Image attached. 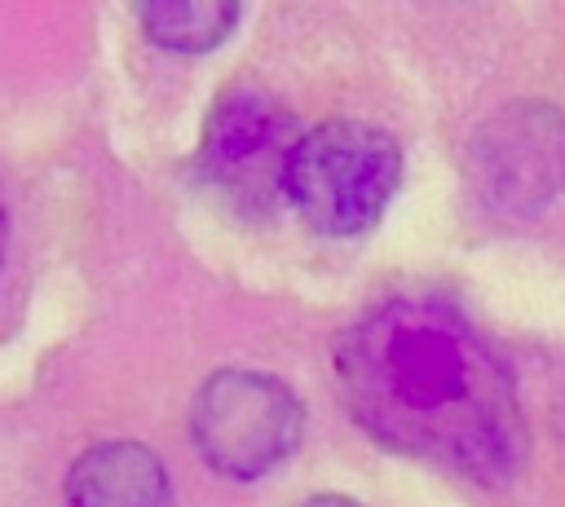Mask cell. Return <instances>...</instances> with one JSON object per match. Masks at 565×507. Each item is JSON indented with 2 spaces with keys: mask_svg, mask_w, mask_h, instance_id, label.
<instances>
[{
  "mask_svg": "<svg viewBox=\"0 0 565 507\" xmlns=\"http://www.w3.org/2000/svg\"><path fill=\"white\" fill-rule=\"evenodd\" d=\"M349 414L388 450L499 485L530 436L516 379L477 326L441 300L397 295L335 339Z\"/></svg>",
  "mask_w": 565,
  "mask_h": 507,
  "instance_id": "obj_1",
  "label": "cell"
},
{
  "mask_svg": "<svg viewBox=\"0 0 565 507\" xmlns=\"http://www.w3.org/2000/svg\"><path fill=\"white\" fill-rule=\"evenodd\" d=\"M402 181V150L388 132L331 119L291 141L282 163V198L322 234L349 238L380 220Z\"/></svg>",
  "mask_w": 565,
  "mask_h": 507,
  "instance_id": "obj_2",
  "label": "cell"
},
{
  "mask_svg": "<svg viewBox=\"0 0 565 507\" xmlns=\"http://www.w3.org/2000/svg\"><path fill=\"white\" fill-rule=\"evenodd\" d=\"M300 423L305 414L291 388L256 370L212 375L190 410L199 454L234 481H256L287 463L300 441Z\"/></svg>",
  "mask_w": 565,
  "mask_h": 507,
  "instance_id": "obj_3",
  "label": "cell"
},
{
  "mask_svg": "<svg viewBox=\"0 0 565 507\" xmlns=\"http://www.w3.org/2000/svg\"><path fill=\"white\" fill-rule=\"evenodd\" d=\"M477 198L499 216H534L565 194V115L543 101L503 106L468 150Z\"/></svg>",
  "mask_w": 565,
  "mask_h": 507,
  "instance_id": "obj_4",
  "label": "cell"
},
{
  "mask_svg": "<svg viewBox=\"0 0 565 507\" xmlns=\"http://www.w3.org/2000/svg\"><path fill=\"white\" fill-rule=\"evenodd\" d=\"M291 119L274 97L256 88H230L203 132L199 176L203 185L234 212H265L282 198V163L291 150Z\"/></svg>",
  "mask_w": 565,
  "mask_h": 507,
  "instance_id": "obj_5",
  "label": "cell"
},
{
  "mask_svg": "<svg viewBox=\"0 0 565 507\" xmlns=\"http://www.w3.org/2000/svg\"><path fill=\"white\" fill-rule=\"evenodd\" d=\"M172 485L154 450L137 441H106L66 472V507H168Z\"/></svg>",
  "mask_w": 565,
  "mask_h": 507,
  "instance_id": "obj_6",
  "label": "cell"
},
{
  "mask_svg": "<svg viewBox=\"0 0 565 507\" xmlns=\"http://www.w3.org/2000/svg\"><path fill=\"white\" fill-rule=\"evenodd\" d=\"M137 18L154 44L181 48V53H203L234 31L243 9L221 4V0H154V4H141Z\"/></svg>",
  "mask_w": 565,
  "mask_h": 507,
  "instance_id": "obj_7",
  "label": "cell"
},
{
  "mask_svg": "<svg viewBox=\"0 0 565 507\" xmlns=\"http://www.w3.org/2000/svg\"><path fill=\"white\" fill-rule=\"evenodd\" d=\"M305 507H358L353 498H340V494H318V498H309Z\"/></svg>",
  "mask_w": 565,
  "mask_h": 507,
  "instance_id": "obj_8",
  "label": "cell"
},
{
  "mask_svg": "<svg viewBox=\"0 0 565 507\" xmlns=\"http://www.w3.org/2000/svg\"><path fill=\"white\" fill-rule=\"evenodd\" d=\"M4 238H9V212H4V198H0V260H4Z\"/></svg>",
  "mask_w": 565,
  "mask_h": 507,
  "instance_id": "obj_9",
  "label": "cell"
}]
</instances>
